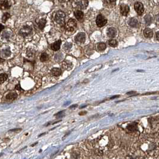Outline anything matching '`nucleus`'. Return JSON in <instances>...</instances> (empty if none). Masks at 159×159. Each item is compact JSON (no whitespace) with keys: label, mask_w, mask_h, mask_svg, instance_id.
Returning a JSON list of instances; mask_svg holds the SVG:
<instances>
[{"label":"nucleus","mask_w":159,"mask_h":159,"mask_svg":"<svg viewBox=\"0 0 159 159\" xmlns=\"http://www.w3.org/2000/svg\"><path fill=\"white\" fill-rule=\"evenodd\" d=\"M16 89L17 90H22V89H21V87H20V85H19V84H18V85H17L16 86Z\"/></svg>","instance_id":"c85d7f7f"},{"label":"nucleus","mask_w":159,"mask_h":159,"mask_svg":"<svg viewBox=\"0 0 159 159\" xmlns=\"http://www.w3.org/2000/svg\"><path fill=\"white\" fill-rule=\"evenodd\" d=\"M71 47H72L71 43H66L64 46H63V49H65V50H68L71 48Z\"/></svg>","instance_id":"393cba45"},{"label":"nucleus","mask_w":159,"mask_h":159,"mask_svg":"<svg viewBox=\"0 0 159 159\" xmlns=\"http://www.w3.org/2000/svg\"><path fill=\"white\" fill-rule=\"evenodd\" d=\"M144 35L146 38H150L153 36V32L150 28H146L144 31Z\"/></svg>","instance_id":"ddd939ff"},{"label":"nucleus","mask_w":159,"mask_h":159,"mask_svg":"<svg viewBox=\"0 0 159 159\" xmlns=\"http://www.w3.org/2000/svg\"><path fill=\"white\" fill-rule=\"evenodd\" d=\"M65 18H66V15L62 11H58L54 15V20L58 24H64Z\"/></svg>","instance_id":"f257e3e1"},{"label":"nucleus","mask_w":159,"mask_h":159,"mask_svg":"<svg viewBox=\"0 0 159 159\" xmlns=\"http://www.w3.org/2000/svg\"><path fill=\"white\" fill-rule=\"evenodd\" d=\"M96 23L98 27H102L105 26L107 23V19L102 15H99L96 17Z\"/></svg>","instance_id":"7ed1b4c3"},{"label":"nucleus","mask_w":159,"mask_h":159,"mask_svg":"<svg viewBox=\"0 0 159 159\" xmlns=\"http://www.w3.org/2000/svg\"><path fill=\"white\" fill-rule=\"evenodd\" d=\"M74 15H75L76 19H77L78 20L82 21L84 17L83 12L80 11V10H77V11H75L74 12Z\"/></svg>","instance_id":"f8f14e48"},{"label":"nucleus","mask_w":159,"mask_h":159,"mask_svg":"<svg viewBox=\"0 0 159 159\" xmlns=\"http://www.w3.org/2000/svg\"><path fill=\"white\" fill-rule=\"evenodd\" d=\"M130 11L129 7L128 5L122 4L120 6V13L123 16H126L128 15L129 12Z\"/></svg>","instance_id":"0eeeda50"},{"label":"nucleus","mask_w":159,"mask_h":159,"mask_svg":"<svg viewBox=\"0 0 159 159\" xmlns=\"http://www.w3.org/2000/svg\"><path fill=\"white\" fill-rule=\"evenodd\" d=\"M4 61V60L3 59H2V58H1V57H0V63H3Z\"/></svg>","instance_id":"f704fd0d"},{"label":"nucleus","mask_w":159,"mask_h":159,"mask_svg":"<svg viewBox=\"0 0 159 159\" xmlns=\"http://www.w3.org/2000/svg\"><path fill=\"white\" fill-rule=\"evenodd\" d=\"M79 5L80 6L81 8L84 9V8H86V7L87 6L88 1L87 0H82V1L79 3Z\"/></svg>","instance_id":"aec40b11"},{"label":"nucleus","mask_w":159,"mask_h":159,"mask_svg":"<svg viewBox=\"0 0 159 159\" xmlns=\"http://www.w3.org/2000/svg\"><path fill=\"white\" fill-rule=\"evenodd\" d=\"M106 47V44L104 43H99L98 44H97V48H98V50L99 51H104V50H105Z\"/></svg>","instance_id":"a211bd4d"},{"label":"nucleus","mask_w":159,"mask_h":159,"mask_svg":"<svg viewBox=\"0 0 159 159\" xmlns=\"http://www.w3.org/2000/svg\"><path fill=\"white\" fill-rule=\"evenodd\" d=\"M8 76L6 74L3 73L0 75V84H3L6 82V80L7 79Z\"/></svg>","instance_id":"6ab92c4d"},{"label":"nucleus","mask_w":159,"mask_h":159,"mask_svg":"<svg viewBox=\"0 0 159 159\" xmlns=\"http://www.w3.org/2000/svg\"><path fill=\"white\" fill-rule=\"evenodd\" d=\"M32 29L30 26L25 25L21 28L20 31H19V33L22 35V36L26 37L29 35L30 33L32 32Z\"/></svg>","instance_id":"20e7f679"},{"label":"nucleus","mask_w":159,"mask_h":159,"mask_svg":"<svg viewBox=\"0 0 159 159\" xmlns=\"http://www.w3.org/2000/svg\"><path fill=\"white\" fill-rule=\"evenodd\" d=\"M10 5L8 0H0V8L2 10H7L10 8Z\"/></svg>","instance_id":"6e6552de"},{"label":"nucleus","mask_w":159,"mask_h":159,"mask_svg":"<svg viewBox=\"0 0 159 159\" xmlns=\"http://www.w3.org/2000/svg\"><path fill=\"white\" fill-rule=\"evenodd\" d=\"M21 129H13V130H10V131L11 132H15V131H16V130H20Z\"/></svg>","instance_id":"473e14b6"},{"label":"nucleus","mask_w":159,"mask_h":159,"mask_svg":"<svg viewBox=\"0 0 159 159\" xmlns=\"http://www.w3.org/2000/svg\"><path fill=\"white\" fill-rule=\"evenodd\" d=\"M86 40V35L83 32L78 33L75 37V41L77 43H83Z\"/></svg>","instance_id":"423d86ee"},{"label":"nucleus","mask_w":159,"mask_h":159,"mask_svg":"<svg viewBox=\"0 0 159 159\" xmlns=\"http://www.w3.org/2000/svg\"><path fill=\"white\" fill-rule=\"evenodd\" d=\"M4 26H3V25H1V24H0V32L2 31V30L4 29Z\"/></svg>","instance_id":"7c9ffc66"},{"label":"nucleus","mask_w":159,"mask_h":159,"mask_svg":"<svg viewBox=\"0 0 159 159\" xmlns=\"http://www.w3.org/2000/svg\"><path fill=\"white\" fill-rule=\"evenodd\" d=\"M86 114H87V112H86V111H83V112L80 113L79 114L80 115V116H82V115H85Z\"/></svg>","instance_id":"c756f323"},{"label":"nucleus","mask_w":159,"mask_h":159,"mask_svg":"<svg viewBox=\"0 0 159 159\" xmlns=\"http://www.w3.org/2000/svg\"><path fill=\"white\" fill-rule=\"evenodd\" d=\"M86 106H87V105H85V106H83V107H82L80 108H85Z\"/></svg>","instance_id":"58836bf2"},{"label":"nucleus","mask_w":159,"mask_h":159,"mask_svg":"<svg viewBox=\"0 0 159 159\" xmlns=\"http://www.w3.org/2000/svg\"><path fill=\"white\" fill-rule=\"evenodd\" d=\"M135 92H130L127 93V95H132V94H135Z\"/></svg>","instance_id":"2f4dec72"},{"label":"nucleus","mask_w":159,"mask_h":159,"mask_svg":"<svg viewBox=\"0 0 159 159\" xmlns=\"http://www.w3.org/2000/svg\"><path fill=\"white\" fill-rule=\"evenodd\" d=\"M51 72L53 74V75L56 76V77H58V76H59L61 74V69L58 68H53L52 71H51Z\"/></svg>","instance_id":"dca6fc26"},{"label":"nucleus","mask_w":159,"mask_h":159,"mask_svg":"<svg viewBox=\"0 0 159 159\" xmlns=\"http://www.w3.org/2000/svg\"><path fill=\"white\" fill-rule=\"evenodd\" d=\"M134 7H135V11L139 16L142 15L143 13L144 12V7L143 6L142 3L141 2H136L134 5Z\"/></svg>","instance_id":"39448f33"},{"label":"nucleus","mask_w":159,"mask_h":159,"mask_svg":"<svg viewBox=\"0 0 159 159\" xmlns=\"http://www.w3.org/2000/svg\"><path fill=\"white\" fill-rule=\"evenodd\" d=\"M145 22L146 24L147 25H149L151 24V17L150 16V15H146L145 17Z\"/></svg>","instance_id":"b1692460"},{"label":"nucleus","mask_w":159,"mask_h":159,"mask_svg":"<svg viewBox=\"0 0 159 159\" xmlns=\"http://www.w3.org/2000/svg\"><path fill=\"white\" fill-rule=\"evenodd\" d=\"M64 111H61V112H58V114H55V116H58V117H62L64 116Z\"/></svg>","instance_id":"a878e982"},{"label":"nucleus","mask_w":159,"mask_h":159,"mask_svg":"<svg viewBox=\"0 0 159 159\" xmlns=\"http://www.w3.org/2000/svg\"><path fill=\"white\" fill-rule=\"evenodd\" d=\"M117 97H119V95H116V96H114L111 97L110 99H115V98H117Z\"/></svg>","instance_id":"72a5a7b5"},{"label":"nucleus","mask_w":159,"mask_h":159,"mask_svg":"<svg viewBox=\"0 0 159 159\" xmlns=\"http://www.w3.org/2000/svg\"><path fill=\"white\" fill-rule=\"evenodd\" d=\"M17 97V95L16 93L10 92L9 93H8L5 98H6V100H7V101L8 102H12V101H13L15 99H16Z\"/></svg>","instance_id":"1a4fd4ad"},{"label":"nucleus","mask_w":159,"mask_h":159,"mask_svg":"<svg viewBox=\"0 0 159 159\" xmlns=\"http://www.w3.org/2000/svg\"><path fill=\"white\" fill-rule=\"evenodd\" d=\"M109 45L111 47H115L116 46H117L118 45V42L116 41V40H113V39H111V40H109L108 41Z\"/></svg>","instance_id":"4be33fe9"},{"label":"nucleus","mask_w":159,"mask_h":159,"mask_svg":"<svg viewBox=\"0 0 159 159\" xmlns=\"http://www.w3.org/2000/svg\"><path fill=\"white\" fill-rule=\"evenodd\" d=\"M77 26V23L75 20L73 19H70L68 21L66 25V29L67 31L70 32H72L76 29Z\"/></svg>","instance_id":"f03ea898"},{"label":"nucleus","mask_w":159,"mask_h":159,"mask_svg":"<svg viewBox=\"0 0 159 159\" xmlns=\"http://www.w3.org/2000/svg\"><path fill=\"white\" fill-rule=\"evenodd\" d=\"M76 107H77V105H72L70 107V108H75Z\"/></svg>","instance_id":"e433bc0d"},{"label":"nucleus","mask_w":159,"mask_h":159,"mask_svg":"<svg viewBox=\"0 0 159 159\" xmlns=\"http://www.w3.org/2000/svg\"><path fill=\"white\" fill-rule=\"evenodd\" d=\"M49 56L46 53H43L41 54V56H40V61L41 62H45L48 60Z\"/></svg>","instance_id":"412c9836"},{"label":"nucleus","mask_w":159,"mask_h":159,"mask_svg":"<svg viewBox=\"0 0 159 159\" xmlns=\"http://www.w3.org/2000/svg\"><path fill=\"white\" fill-rule=\"evenodd\" d=\"M70 103V102H67V103H66V104H64V105H65H65H68V104H69Z\"/></svg>","instance_id":"4c0bfd02"},{"label":"nucleus","mask_w":159,"mask_h":159,"mask_svg":"<svg viewBox=\"0 0 159 159\" xmlns=\"http://www.w3.org/2000/svg\"><path fill=\"white\" fill-rule=\"evenodd\" d=\"M117 34V30L114 28H109L107 31V35L110 38H114Z\"/></svg>","instance_id":"9b49d317"},{"label":"nucleus","mask_w":159,"mask_h":159,"mask_svg":"<svg viewBox=\"0 0 159 159\" xmlns=\"http://www.w3.org/2000/svg\"><path fill=\"white\" fill-rule=\"evenodd\" d=\"M127 129L130 131H135L137 129V124L136 123H132L127 126Z\"/></svg>","instance_id":"f3484780"},{"label":"nucleus","mask_w":159,"mask_h":159,"mask_svg":"<svg viewBox=\"0 0 159 159\" xmlns=\"http://www.w3.org/2000/svg\"><path fill=\"white\" fill-rule=\"evenodd\" d=\"M62 41L61 40H58L57 41L54 42V43H53L51 45V49L53 51H57L59 50L60 47H61Z\"/></svg>","instance_id":"9d476101"},{"label":"nucleus","mask_w":159,"mask_h":159,"mask_svg":"<svg viewBox=\"0 0 159 159\" xmlns=\"http://www.w3.org/2000/svg\"><path fill=\"white\" fill-rule=\"evenodd\" d=\"M46 24V20L44 19H40L38 21H37V24H38V27L41 30H43L44 28L45 27Z\"/></svg>","instance_id":"2eb2a0df"},{"label":"nucleus","mask_w":159,"mask_h":159,"mask_svg":"<svg viewBox=\"0 0 159 159\" xmlns=\"http://www.w3.org/2000/svg\"><path fill=\"white\" fill-rule=\"evenodd\" d=\"M10 14H9V13H4V15L3 16V17H2V21H3V23H5V22H6V21L8 19L10 18Z\"/></svg>","instance_id":"5701e85b"},{"label":"nucleus","mask_w":159,"mask_h":159,"mask_svg":"<svg viewBox=\"0 0 159 159\" xmlns=\"http://www.w3.org/2000/svg\"><path fill=\"white\" fill-rule=\"evenodd\" d=\"M115 0H104L105 3H108V4H111V3H112L113 1H114Z\"/></svg>","instance_id":"cd10ccee"},{"label":"nucleus","mask_w":159,"mask_h":159,"mask_svg":"<svg viewBox=\"0 0 159 159\" xmlns=\"http://www.w3.org/2000/svg\"><path fill=\"white\" fill-rule=\"evenodd\" d=\"M156 38L157 40H158V32H157L156 33Z\"/></svg>","instance_id":"c9c22d12"},{"label":"nucleus","mask_w":159,"mask_h":159,"mask_svg":"<svg viewBox=\"0 0 159 159\" xmlns=\"http://www.w3.org/2000/svg\"><path fill=\"white\" fill-rule=\"evenodd\" d=\"M128 24L130 26H132V27L135 28V27H137V26H138L139 23H138V21L137 19L130 18L129 19V20Z\"/></svg>","instance_id":"4468645a"},{"label":"nucleus","mask_w":159,"mask_h":159,"mask_svg":"<svg viewBox=\"0 0 159 159\" xmlns=\"http://www.w3.org/2000/svg\"><path fill=\"white\" fill-rule=\"evenodd\" d=\"M2 53L3 54H6V56H8L10 54V52L8 50H6L5 51H3Z\"/></svg>","instance_id":"bb28decb"}]
</instances>
